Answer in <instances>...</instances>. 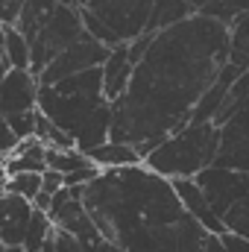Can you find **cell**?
Segmentation results:
<instances>
[{"label": "cell", "instance_id": "obj_1", "mask_svg": "<svg viewBox=\"0 0 249 252\" xmlns=\"http://www.w3.org/2000/svg\"><path fill=\"white\" fill-rule=\"evenodd\" d=\"M232 59V32L208 15L161 30L135 64L126 94L115 103L112 141L147 158L161 141L193 121L202 97Z\"/></svg>", "mask_w": 249, "mask_h": 252}, {"label": "cell", "instance_id": "obj_2", "mask_svg": "<svg viewBox=\"0 0 249 252\" xmlns=\"http://www.w3.org/2000/svg\"><path fill=\"white\" fill-rule=\"evenodd\" d=\"M82 202L97 232L124 252H205L211 241L173 182L147 164L100 173L82 188Z\"/></svg>", "mask_w": 249, "mask_h": 252}, {"label": "cell", "instance_id": "obj_3", "mask_svg": "<svg viewBox=\"0 0 249 252\" xmlns=\"http://www.w3.org/2000/svg\"><path fill=\"white\" fill-rule=\"evenodd\" d=\"M38 112L73 138L79 153L112 141L115 106L103 94V67L38 85Z\"/></svg>", "mask_w": 249, "mask_h": 252}, {"label": "cell", "instance_id": "obj_4", "mask_svg": "<svg viewBox=\"0 0 249 252\" xmlns=\"http://www.w3.org/2000/svg\"><path fill=\"white\" fill-rule=\"evenodd\" d=\"M217 153H220V126L187 124L167 141H161L144 158V164L153 173H158L170 182H179V179H196L202 170L214 167Z\"/></svg>", "mask_w": 249, "mask_h": 252}, {"label": "cell", "instance_id": "obj_5", "mask_svg": "<svg viewBox=\"0 0 249 252\" xmlns=\"http://www.w3.org/2000/svg\"><path fill=\"white\" fill-rule=\"evenodd\" d=\"M193 182L205 193L217 220L226 226V235L249 241V173L229 167H208Z\"/></svg>", "mask_w": 249, "mask_h": 252}, {"label": "cell", "instance_id": "obj_6", "mask_svg": "<svg viewBox=\"0 0 249 252\" xmlns=\"http://www.w3.org/2000/svg\"><path fill=\"white\" fill-rule=\"evenodd\" d=\"M0 115L18 141L35 135L38 121V76L32 70H9L0 82Z\"/></svg>", "mask_w": 249, "mask_h": 252}, {"label": "cell", "instance_id": "obj_7", "mask_svg": "<svg viewBox=\"0 0 249 252\" xmlns=\"http://www.w3.org/2000/svg\"><path fill=\"white\" fill-rule=\"evenodd\" d=\"M85 35L88 32H85V24H82V12L59 3L53 18L44 24V30L32 41V64H30V70L35 76H41L47 64L53 59H59L64 50H70L73 44H79Z\"/></svg>", "mask_w": 249, "mask_h": 252}, {"label": "cell", "instance_id": "obj_8", "mask_svg": "<svg viewBox=\"0 0 249 252\" xmlns=\"http://www.w3.org/2000/svg\"><path fill=\"white\" fill-rule=\"evenodd\" d=\"M82 12L97 18L106 30L115 32L121 44H129L147 32L156 0H76Z\"/></svg>", "mask_w": 249, "mask_h": 252}, {"label": "cell", "instance_id": "obj_9", "mask_svg": "<svg viewBox=\"0 0 249 252\" xmlns=\"http://www.w3.org/2000/svg\"><path fill=\"white\" fill-rule=\"evenodd\" d=\"M214 124L220 126V153L214 167L249 173V94L235 106L223 109Z\"/></svg>", "mask_w": 249, "mask_h": 252}, {"label": "cell", "instance_id": "obj_10", "mask_svg": "<svg viewBox=\"0 0 249 252\" xmlns=\"http://www.w3.org/2000/svg\"><path fill=\"white\" fill-rule=\"evenodd\" d=\"M109 47H103L100 41H94L91 35H85L79 44H73L70 50H64L59 59L44 67V73L38 76V85H53V82H62L67 76H76V73H85V70H94V67H103L109 59Z\"/></svg>", "mask_w": 249, "mask_h": 252}, {"label": "cell", "instance_id": "obj_11", "mask_svg": "<svg viewBox=\"0 0 249 252\" xmlns=\"http://www.w3.org/2000/svg\"><path fill=\"white\" fill-rule=\"evenodd\" d=\"M32 211L30 199L0 190V247H24Z\"/></svg>", "mask_w": 249, "mask_h": 252}, {"label": "cell", "instance_id": "obj_12", "mask_svg": "<svg viewBox=\"0 0 249 252\" xmlns=\"http://www.w3.org/2000/svg\"><path fill=\"white\" fill-rule=\"evenodd\" d=\"M173 188L176 193L182 196V202H185L187 214L211 235V238H223L226 235V226L217 220V214L211 211V205H208V199H205V193L199 190V185L193 182V179H179V182H173Z\"/></svg>", "mask_w": 249, "mask_h": 252}, {"label": "cell", "instance_id": "obj_13", "mask_svg": "<svg viewBox=\"0 0 249 252\" xmlns=\"http://www.w3.org/2000/svg\"><path fill=\"white\" fill-rule=\"evenodd\" d=\"M132 70H135V64L129 59V44L115 47V50L109 53L106 64H103V94H106V100H109L112 106L126 94L129 79H132Z\"/></svg>", "mask_w": 249, "mask_h": 252}, {"label": "cell", "instance_id": "obj_14", "mask_svg": "<svg viewBox=\"0 0 249 252\" xmlns=\"http://www.w3.org/2000/svg\"><path fill=\"white\" fill-rule=\"evenodd\" d=\"M47 170V147L32 135L18 141L12 156H6V176L15 173H44Z\"/></svg>", "mask_w": 249, "mask_h": 252}, {"label": "cell", "instance_id": "obj_15", "mask_svg": "<svg viewBox=\"0 0 249 252\" xmlns=\"http://www.w3.org/2000/svg\"><path fill=\"white\" fill-rule=\"evenodd\" d=\"M85 156H88V161H91L94 167H100L103 173H106V170H124V167L144 164L141 153H138L135 147H129V144H121V141H106V144L88 150Z\"/></svg>", "mask_w": 249, "mask_h": 252}, {"label": "cell", "instance_id": "obj_16", "mask_svg": "<svg viewBox=\"0 0 249 252\" xmlns=\"http://www.w3.org/2000/svg\"><path fill=\"white\" fill-rule=\"evenodd\" d=\"M59 9V0H27V6H24V12H21V18H18V30L24 32V38L32 44L35 41V35L44 30V24L53 18V12Z\"/></svg>", "mask_w": 249, "mask_h": 252}, {"label": "cell", "instance_id": "obj_17", "mask_svg": "<svg viewBox=\"0 0 249 252\" xmlns=\"http://www.w3.org/2000/svg\"><path fill=\"white\" fill-rule=\"evenodd\" d=\"M190 15H196V12H193V6H190L187 0H156L153 15H150V24H147V32L158 35L161 30L182 24Z\"/></svg>", "mask_w": 249, "mask_h": 252}, {"label": "cell", "instance_id": "obj_18", "mask_svg": "<svg viewBox=\"0 0 249 252\" xmlns=\"http://www.w3.org/2000/svg\"><path fill=\"white\" fill-rule=\"evenodd\" d=\"M3 53L9 70H30L32 64V44L24 38L18 27H3Z\"/></svg>", "mask_w": 249, "mask_h": 252}, {"label": "cell", "instance_id": "obj_19", "mask_svg": "<svg viewBox=\"0 0 249 252\" xmlns=\"http://www.w3.org/2000/svg\"><path fill=\"white\" fill-rule=\"evenodd\" d=\"M35 208V205H32ZM53 232H56V226H53V220L47 217V211H32V220H30V229H27V238H24V250L27 252H41L44 250V244L53 238Z\"/></svg>", "mask_w": 249, "mask_h": 252}, {"label": "cell", "instance_id": "obj_20", "mask_svg": "<svg viewBox=\"0 0 249 252\" xmlns=\"http://www.w3.org/2000/svg\"><path fill=\"white\" fill-rule=\"evenodd\" d=\"M85 167H94V164L79 150H47V170H56L62 176H70V173H79Z\"/></svg>", "mask_w": 249, "mask_h": 252}, {"label": "cell", "instance_id": "obj_21", "mask_svg": "<svg viewBox=\"0 0 249 252\" xmlns=\"http://www.w3.org/2000/svg\"><path fill=\"white\" fill-rule=\"evenodd\" d=\"M3 190L35 202V196L41 193V173H15V176L6 179V188Z\"/></svg>", "mask_w": 249, "mask_h": 252}, {"label": "cell", "instance_id": "obj_22", "mask_svg": "<svg viewBox=\"0 0 249 252\" xmlns=\"http://www.w3.org/2000/svg\"><path fill=\"white\" fill-rule=\"evenodd\" d=\"M27 0H0V24L3 27H15L21 12H24Z\"/></svg>", "mask_w": 249, "mask_h": 252}, {"label": "cell", "instance_id": "obj_23", "mask_svg": "<svg viewBox=\"0 0 249 252\" xmlns=\"http://www.w3.org/2000/svg\"><path fill=\"white\" fill-rule=\"evenodd\" d=\"M15 147H18V138H15V132L9 129L6 118L0 115V158L12 156V150H15Z\"/></svg>", "mask_w": 249, "mask_h": 252}, {"label": "cell", "instance_id": "obj_24", "mask_svg": "<svg viewBox=\"0 0 249 252\" xmlns=\"http://www.w3.org/2000/svg\"><path fill=\"white\" fill-rule=\"evenodd\" d=\"M62 188H64V176L62 173H56V170H44V173H41V193L56 196Z\"/></svg>", "mask_w": 249, "mask_h": 252}, {"label": "cell", "instance_id": "obj_25", "mask_svg": "<svg viewBox=\"0 0 249 252\" xmlns=\"http://www.w3.org/2000/svg\"><path fill=\"white\" fill-rule=\"evenodd\" d=\"M53 241H56V252H85V247H82L76 238H70L67 232H59V229H56Z\"/></svg>", "mask_w": 249, "mask_h": 252}, {"label": "cell", "instance_id": "obj_26", "mask_svg": "<svg viewBox=\"0 0 249 252\" xmlns=\"http://www.w3.org/2000/svg\"><path fill=\"white\" fill-rule=\"evenodd\" d=\"M220 241H223V247H226L229 252H249V241H244V238H235V235H223Z\"/></svg>", "mask_w": 249, "mask_h": 252}, {"label": "cell", "instance_id": "obj_27", "mask_svg": "<svg viewBox=\"0 0 249 252\" xmlns=\"http://www.w3.org/2000/svg\"><path fill=\"white\" fill-rule=\"evenodd\" d=\"M6 73H9V62H6V53H3V27H0V82H3Z\"/></svg>", "mask_w": 249, "mask_h": 252}, {"label": "cell", "instance_id": "obj_28", "mask_svg": "<svg viewBox=\"0 0 249 252\" xmlns=\"http://www.w3.org/2000/svg\"><path fill=\"white\" fill-rule=\"evenodd\" d=\"M205 252H229V250L223 247V241H220V238H211V241H208V247H205Z\"/></svg>", "mask_w": 249, "mask_h": 252}, {"label": "cell", "instance_id": "obj_29", "mask_svg": "<svg viewBox=\"0 0 249 252\" xmlns=\"http://www.w3.org/2000/svg\"><path fill=\"white\" fill-rule=\"evenodd\" d=\"M6 179H9L6 176V158H0V190L6 188Z\"/></svg>", "mask_w": 249, "mask_h": 252}, {"label": "cell", "instance_id": "obj_30", "mask_svg": "<svg viewBox=\"0 0 249 252\" xmlns=\"http://www.w3.org/2000/svg\"><path fill=\"white\" fill-rule=\"evenodd\" d=\"M97 252H124V250H118V247H112V244L106 241V244H103V247H100V250H97Z\"/></svg>", "mask_w": 249, "mask_h": 252}, {"label": "cell", "instance_id": "obj_31", "mask_svg": "<svg viewBox=\"0 0 249 252\" xmlns=\"http://www.w3.org/2000/svg\"><path fill=\"white\" fill-rule=\"evenodd\" d=\"M59 3H62V6H70V9H79V3H76V0H59Z\"/></svg>", "mask_w": 249, "mask_h": 252}, {"label": "cell", "instance_id": "obj_32", "mask_svg": "<svg viewBox=\"0 0 249 252\" xmlns=\"http://www.w3.org/2000/svg\"><path fill=\"white\" fill-rule=\"evenodd\" d=\"M3 252H27L24 247H3Z\"/></svg>", "mask_w": 249, "mask_h": 252}, {"label": "cell", "instance_id": "obj_33", "mask_svg": "<svg viewBox=\"0 0 249 252\" xmlns=\"http://www.w3.org/2000/svg\"><path fill=\"white\" fill-rule=\"evenodd\" d=\"M0 252H3V247H0Z\"/></svg>", "mask_w": 249, "mask_h": 252}]
</instances>
